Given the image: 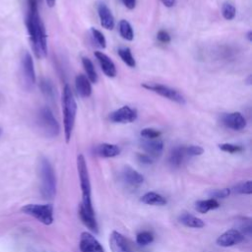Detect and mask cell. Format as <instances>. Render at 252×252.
<instances>
[{"label": "cell", "instance_id": "obj_42", "mask_svg": "<svg viewBox=\"0 0 252 252\" xmlns=\"http://www.w3.org/2000/svg\"><path fill=\"white\" fill-rule=\"evenodd\" d=\"M45 1H46V4L48 7H53L55 5L56 0H45Z\"/></svg>", "mask_w": 252, "mask_h": 252}, {"label": "cell", "instance_id": "obj_21", "mask_svg": "<svg viewBox=\"0 0 252 252\" xmlns=\"http://www.w3.org/2000/svg\"><path fill=\"white\" fill-rule=\"evenodd\" d=\"M79 217H80L82 222L90 230H92V231H94L95 233L98 232V226H97V222L95 220V217L90 215L89 213H87L82 205H80V207H79Z\"/></svg>", "mask_w": 252, "mask_h": 252}, {"label": "cell", "instance_id": "obj_12", "mask_svg": "<svg viewBox=\"0 0 252 252\" xmlns=\"http://www.w3.org/2000/svg\"><path fill=\"white\" fill-rule=\"evenodd\" d=\"M222 124L232 130L239 131L246 127V119L240 112H231L223 114L221 117Z\"/></svg>", "mask_w": 252, "mask_h": 252}, {"label": "cell", "instance_id": "obj_3", "mask_svg": "<svg viewBox=\"0 0 252 252\" xmlns=\"http://www.w3.org/2000/svg\"><path fill=\"white\" fill-rule=\"evenodd\" d=\"M77 168L80 178V184H81V190H82V206L86 210L87 213H89L92 216H94V211L92 205V199H91V182H90V176L88 171L87 162L85 159V157L80 154L77 157Z\"/></svg>", "mask_w": 252, "mask_h": 252}, {"label": "cell", "instance_id": "obj_40", "mask_svg": "<svg viewBox=\"0 0 252 252\" xmlns=\"http://www.w3.org/2000/svg\"><path fill=\"white\" fill-rule=\"evenodd\" d=\"M121 2L129 10L134 9L135 6H136V0H121Z\"/></svg>", "mask_w": 252, "mask_h": 252}, {"label": "cell", "instance_id": "obj_7", "mask_svg": "<svg viewBox=\"0 0 252 252\" xmlns=\"http://www.w3.org/2000/svg\"><path fill=\"white\" fill-rule=\"evenodd\" d=\"M143 88L147 89L148 91L154 92L158 94H159L160 96H163L171 101H174L178 104H185L186 100L184 95L178 92L175 89H172L168 86H164L161 84H154V83H145L142 85Z\"/></svg>", "mask_w": 252, "mask_h": 252}, {"label": "cell", "instance_id": "obj_17", "mask_svg": "<svg viewBox=\"0 0 252 252\" xmlns=\"http://www.w3.org/2000/svg\"><path fill=\"white\" fill-rule=\"evenodd\" d=\"M122 178L127 184L132 186H138L144 182V176L129 165L123 167Z\"/></svg>", "mask_w": 252, "mask_h": 252}, {"label": "cell", "instance_id": "obj_5", "mask_svg": "<svg viewBox=\"0 0 252 252\" xmlns=\"http://www.w3.org/2000/svg\"><path fill=\"white\" fill-rule=\"evenodd\" d=\"M36 124L40 132L47 138H54L60 132V126L53 115L51 109L47 106L41 107L36 114Z\"/></svg>", "mask_w": 252, "mask_h": 252}, {"label": "cell", "instance_id": "obj_1", "mask_svg": "<svg viewBox=\"0 0 252 252\" xmlns=\"http://www.w3.org/2000/svg\"><path fill=\"white\" fill-rule=\"evenodd\" d=\"M26 26L33 52L37 58H44L47 55V42L44 25L40 19L36 0H28V12Z\"/></svg>", "mask_w": 252, "mask_h": 252}, {"label": "cell", "instance_id": "obj_24", "mask_svg": "<svg viewBox=\"0 0 252 252\" xmlns=\"http://www.w3.org/2000/svg\"><path fill=\"white\" fill-rule=\"evenodd\" d=\"M141 201L144 204L152 206H163L166 204V200L161 195L156 192H148L144 194L141 198Z\"/></svg>", "mask_w": 252, "mask_h": 252}, {"label": "cell", "instance_id": "obj_37", "mask_svg": "<svg viewBox=\"0 0 252 252\" xmlns=\"http://www.w3.org/2000/svg\"><path fill=\"white\" fill-rule=\"evenodd\" d=\"M186 155L189 157H195V156H201L204 153V149L200 146L191 145L189 147H185Z\"/></svg>", "mask_w": 252, "mask_h": 252}, {"label": "cell", "instance_id": "obj_26", "mask_svg": "<svg viewBox=\"0 0 252 252\" xmlns=\"http://www.w3.org/2000/svg\"><path fill=\"white\" fill-rule=\"evenodd\" d=\"M39 89L41 91V93L47 97V98H54L55 95V89L54 86L52 84V82L48 79L42 78L39 82Z\"/></svg>", "mask_w": 252, "mask_h": 252}, {"label": "cell", "instance_id": "obj_29", "mask_svg": "<svg viewBox=\"0 0 252 252\" xmlns=\"http://www.w3.org/2000/svg\"><path fill=\"white\" fill-rule=\"evenodd\" d=\"M153 240H154V235L150 231H142L138 233L136 236V242L142 246L152 243Z\"/></svg>", "mask_w": 252, "mask_h": 252}, {"label": "cell", "instance_id": "obj_28", "mask_svg": "<svg viewBox=\"0 0 252 252\" xmlns=\"http://www.w3.org/2000/svg\"><path fill=\"white\" fill-rule=\"evenodd\" d=\"M118 55L122 59V61L128 65L129 67H135L136 66V61L132 55L131 49L129 47H121L118 49Z\"/></svg>", "mask_w": 252, "mask_h": 252}, {"label": "cell", "instance_id": "obj_30", "mask_svg": "<svg viewBox=\"0 0 252 252\" xmlns=\"http://www.w3.org/2000/svg\"><path fill=\"white\" fill-rule=\"evenodd\" d=\"M221 14L225 20H232L235 17L236 9L230 3H224L221 7Z\"/></svg>", "mask_w": 252, "mask_h": 252}, {"label": "cell", "instance_id": "obj_19", "mask_svg": "<svg viewBox=\"0 0 252 252\" xmlns=\"http://www.w3.org/2000/svg\"><path fill=\"white\" fill-rule=\"evenodd\" d=\"M95 153L101 158H113L120 154V149L114 144L102 143L95 148Z\"/></svg>", "mask_w": 252, "mask_h": 252}, {"label": "cell", "instance_id": "obj_15", "mask_svg": "<svg viewBox=\"0 0 252 252\" xmlns=\"http://www.w3.org/2000/svg\"><path fill=\"white\" fill-rule=\"evenodd\" d=\"M94 56L96 57L100 68L102 70V72L110 78H113L116 76V68L115 65L113 63V61L104 53L100 52V51H95L94 52Z\"/></svg>", "mask_w": 252, "mask_h": 252}, {"label": "cell", "instance_id": "obj_14", "mask_svg": "<svg viewBox=\"0 0 252 252\" xmlns=\"http://www.w3.org/2000/svg\"><path fill=\"white\" fill-rule=\"evenodd\" d=\"M112 252H134L125 237L118 231H112L109 238Z\"/></svg>", "mask_w": 252, "mask_h": 252}, {"label": "cell", "instance_id": "obj_18", "mask_svg": "<svg viewBox=\"0 0 252 252\" xmlns=\"http://www.w3.org/2000/svg\"><path fill=\"white\" fill-rule=\"evenodd\" d=\"M76 91L82 97H89L92 94V85L86 75L79 74L75 78Z\"/></svg>", "mask_w": 252, "mask_h": 252}, {"label": "cell", "instance_id": "obj_41", "mask_svg": "<svg viewBox=\"0 0 252 252\" xmlns=\"http://www.w3.org/2000/svg\"><path fill=\"white\" fill-rule=\"evenodd\" d=\"M165 7H168V8H170V7H173L174 5H175V3H176V0H159Z\"/></svg>", "mask_w": 252, "mask_h": 252}, {"label": "cell", "instance_id": "obj_38", "mask_svg": "<svg viewBox=\"0 0 252 252\" xmlns=\"http://www.w3.org/2000/svg\"><path fill=\"white\" fill-rule=\"evenodd\" d=\"M157 38L161 43H168L171 40V37H170L169 33L166 31H164V30H160V31L158 32Z\"/></svg>", "mask_w": 252, "mask_h": 252}, {"label": "cell", "instance_id": "obj_20", "mask_svg": "<svg viewBox=\"0 0 252 252\" xmlns=\"http://www.w3.org/2000/svg\"><path fill=\"white\" fill-rule=\"evenodd\" d=\"M186 157H187V155H186L185 147L179 146V147L174 148L170 152L169 157H168V162L172 167H179L183 163Z\"/></svg>", "mask_w": 252, "mask_h": 252}, {"label": "cell", "instance_id": "obj_32", "mask_svg": "<svg viewBox=\"0 0 252 252\" xmlns=\"http://www.w3.org/2000/svg\"><path fill=\"white\" fill-rule=\"evenodd\" d=\"M91 32H92L93 37H94L96 45L101 47V48H105L106 47V39H105L104 35L102 34V32H99L98 30L94 29V28H92Z\"/></svg>", "mask_w": 252, "mask_h": 252}, {"label": "cell", "instance_id": "obj_22", "mask_svg": "<svg viewBox=\"0 0 252 252\" xmlns=\"http://www.w3.org/2000/svg\"><path fill=\"white\" fill-rule=\"evenodd\" d=\"M178 220L181 223H183L185 226H188V227L201 228L205 225L204 221L201 219H199L191 214H188V213H183L182 215H180Z\"/></svg>", "mask_w": 252, "mask_h": 252}, {"label": "cell", "instance_id": "obj_13", "mask_svg": "<svg viewBox=\"0 0 252 252\" xmlns=\"http://www.w3.org/2000/svg\"><path fill=\"white\" fill-rule=\"evenodd\" d=\"M141 147L148 156L152 158H157L161 156L163 150V143L158 138L157 139H143Z\"/></svg>", "mask_w": 252, "mask_h": 252}, {"label": "cell", "instance_id": "obj_35", "mask_svg": "<svg viewBox=\"0 0 252 252\" xmlns=\"http://www.w3.org/2000/svg\"><path fill=\"white\" fill-rule=\"evenodd\" d=\"M239 228H240V230H239V231H240L243 235H244V234L250 235V234H251V231H252V227H251V220H250V219L243 218V219L240 220Z\"/></svg>", "mask_w": 252, "mask_h": 252}, {"label": "cell", "instance_id": "obj_44", "mask_svg": "<svg viewBox=\"0 0 252 252\" xmlns=\"http://www.w3.org/2000/svg\"><path fill=\"white\" fill-rule=\"evenodd\" d=\"M2 134V130H1V128H0V135Z\"/></svg>", "mask_w": 252, "mask_h": 252}, {"label": "cell", "instance_id": "obj_36", "mask_svg": "<svg viewBox=\"0 0 252 252\" xmlns=\"http://www.w3.org/2000/svg\"><path fill=\"white\" fill-rule=\"evenodd\" d=\"M230 194L229 188H223V189H216L210 192V196L213 199H223L226 198Z\"/></svg>", "mask_w": 252, "mask_h": 252}, {"label": "cell", "instance_id": "obj_8", "mask_svg": "<svg viewBox=\"0 0 252 252\" xmlns=\"http://www.w3.org/2000/svg\"><path fill=\"white\" fill-rule=\"evenodd\" d=\"M21 72L25 88L27 90H32L35 85V71L32 57L28 51L23 53L21 59Z\"/></svg>", "mask_w": 252, "mask_h": 252}, {"label": "cell", "instance_id": "obj_23", "mask_svg": "<svg viewBox=\"0 0 252 252\" xmlns=\"http://www.w3.org/2000/svg\"><path fill=\"white\" fill-rule=\"evenodd\" d=\"M220 204L219 202L216 200V199H207V200H200V201H197L195 203V210L198 212V213H201V214H206L208 213L209 211L211 210H214V209H217L219 208Z\"/></svg>", "mask_w": 252, "mask_h": 252}, {"label": "cell", "instance_id": "obj_6", "mask_svg": "<svg viewBox=\"0 0 252 252\" xmlns=\"http://www.w3.org/2000/svg\"><path fill=\"white\" fill-rule=\"evenodd\" d=\"M21 211L45 225L53 222V206L50 204H27L21 208Z\"/></svg>", "mask_w": 252, "mask_h": 252}, {"label": "cell", "instance_id": "obj_2", "mask_svg": "<svg viewBox=\"0 0 252 252\" xmlns=\"http://www.w3.org/2000/svg\"><path fill=\"white\" fill-rule=\"evenodd\" d=\"M62 111H63V125H64V136L66 143H69L72 136V131L75 125L77 103L74 98L71 88L65 85L62 94Z\"/></svg>", "mask_w": 252, "mask_h": 252}, {"label": "cell", "instance_id": "obj_39", "mask_svg": "<svg viewBox=\"0 0 252 252\" xmlns=\"http://www.w3.org/2000/svg\"><path fill=\"white\" fill-rule=\"evenodd\" d=\"M137 158L141 163H144V164H151L154 161V158H152L147 154H138Z\"/></svg>", "mask_w": 252, "mask_h": 252}, {"label": "cell", "instance_id": "obj_31", "mask_svg": "<svg viewBox=\"0 0 252 252\" xmlns=\"http://www.w3.org/2000/svg\"><path fill=\"white\" fill-rule=\"evenodd\" d=\"M232 190L239 194H251L252 193L251 181L247 180L245 182H239L232 188Z\"/></svg>", "mask_w": 252, "mask_h": 252}, {"label": "cell", "instance_id": "obj_11", "mask_svg": "<svg viewBox=\"0 0 252 252\" xmlns=\"http://www.w3.org/2000/svg\"><path fill=\"white\" fill-rule=\"evenodd\" d=\"M244 239V235L238 229H228L220 234L217 239V244L221 247H230L240 243Z\"/></svg>", "mask_w": 252, "mask_h": 252}, {"label": "cell", "instance_id": "obj_10", "mask_svg": "<svg viewBox=\"0 0 252 252\" xmlns=\"http://www.w3.org/2000/svg\"><path fill=\"white\" fill-rule=\"evenodd\" d=\"M81 252H104L101 244L90 232L84 231L80 236Z\"/></svg>", "mask_w": 252, "mask_h": 252}, {"label": "cell", "instance_id": "obj_16", "mask_svg": "<svg viewBox=\"0 0 252 252\" xmlns=\"http://www.w3.org/2000/svg\"><path fill=\"white\" fill-rule=\"evenodd\" d=\"M97 13L100 20V25L105 30H112L114 28V17L110 9L104 4L100 3L97 6Z\"/></svg>", "mask_w": 252, "mask_h": 252}, {"label": "cell", "instance_id": "obj_9", "mask_svg": "<svg viewBox=\"0 0 252 252\" xmlns=\"http://www.w3.org/2000/svg\"><path fill=\"white\" fill-rule=\"evenodd\" d=\"M137 119V112L128 105H124L109 114V120L113 123H131Z\"/></svg>", "mask_w": 252, "mask_h": 252}, {"label": "cell", "instance_id": "obj_33", "mask_svg": "<svg viewBox=\"0 0 252 252\" xmlns=\"http://www.w3.org/2000/svg\"><path fill=\"white\" fill-rule=\"evenodd\" d=\"M140 135L144 139H157L160 136V132L155 128H144L140 132Z\"/></svg>", "mask_w": 252, "mask_h": 252}, {"label": "cell", "instance_id": "obj_4", "mask_svg": "<svg viewBox=\"0 0 252 252\" xmlns=\"http://www.w3.org/2000/svg\"><path fill=\"white\" fill-rule=\"evenodd\" d=\"M39 178L40 192L45 199H52L56 193V177L54 169L46 158H41L39 160Z\"/></svg>", "mask_w": 252, "mask_h": 252}, {"label": "cell", "instance_id": "obj_27", "mask_svg": "<svg viewBox=\"0 0 252 252\" xmlns=\"http://www.w3.org/2000/svg\"><path fill=\"white\" fill-rule=\"evenodd\" d=\"M119 33L126 40H133L134 32L129 22L126 20H121L119 22Z\"/></svg>", "mask_w": 252, "mask_h": 252}, {"label": "cell", "instance_id": "obj_25", "mask_svg": "<svg viewBox=\"0 0 252 252\" xmlns=\"http://www.w3.org/2000/svg\"><path fill=\"white\" fill-rule=\"evenodd\" d=\"M82 64H83V67H84V70L86 72V77L89 79V81L91 83H94L95 84L98 80V77H97V74H96V71H95V68L92 62V60L88 57H83L82 58Z\"/></svg>", "mask_w": 252, "mask_h": 252}, {"label": "cell", "instance_id": "obj_34", "mask_svg": "<svg viewBox=\"0 0 252 252\" xmlns=\"http://www.w3.org/2000/svg\"><path fill=\"white\" fill-rule=\"evenodd\" d=\"M219 148L226 153L229 154H235V153H239L241 152L243 149L242 147L238 146V145H234V144H229V143H224V144H220L219 145Z\"/></svg>", "mask_w": 252, "mask_h": 252}, {"label": "cell", "instance_id": "obj_43", "mask_svg": "<svg viewBox=\"0 0 252 252\" xmlns=\"http://www.w3.org/2000/svg\"><path fill=\"white\" fill-rule=\"evenodd\" d=\"M246 36H247V38H248V40L249 41H251L252 40V32L251 31H249L248 32H247V34H246Z\"/></svg>", "mask_w": 252, "mask_h": 252}]
</instances>
